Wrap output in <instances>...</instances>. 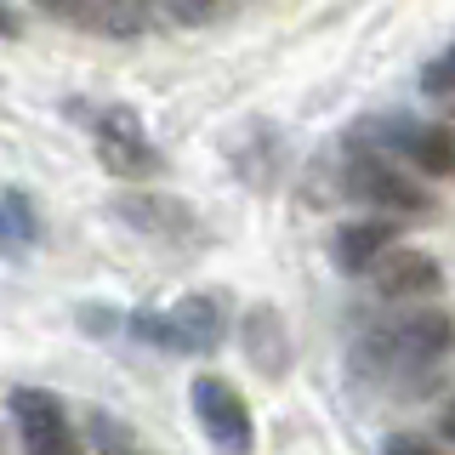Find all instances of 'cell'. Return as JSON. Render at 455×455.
<instances>
[{"instance_id":"17","label":"cell","mask_w":455,"mask_h":455,"mask_svg":"<svg viewBox=\"0 0 455 455\" xmlns=\"http://www.w3.org/2000/svg\"><path fill=\"white\" fill-rule=\"evenodd\" d=\"M217 6H222V0H171V12H177L182 23H205Z\"/></svg>"},{"instance_id":"18","label":"cell","mask_w":455,"mask_h":455,"mask_svg":"<svg viewBox=\"0 0 455 455\" xmlns=\"http://www.w3.org/2000/svg\"><path fill=\"white\" fill-rule=\"evenodd\" d=\"M40 12H52V18H85V6L92 0H35Z\"/></svg>"},{"instance_id":"7","label":"cell","mask_w":455,"mask_h":455,"mask_svg":"<svg viewBox=\"0 0 455 455\" xmlns=\"http://www.w3.org/2000/svg\"><path fill=\"white\" fill-rule=\"evenodd\" d=\"M370 279H376V291L387 296V302H410V296H433L438 284V262L427 251H404V245H393V251H381L376 256V267H370Z\"/></svg>"},{"instance_id":"11","label":"cell","mask_w":455,"mask_h":455,"mask_svg":"<svg viewBox=\"0 0 455 455\" xmlns=\"http://www.w3.org/2000/svg\"><path fill=\"white\" fill-rule=\"evenodd\" d=\"M120 211L132 228H142V234H160V239H182L194 228V211L177 205V199H154V194H137V199H120Z\"/></svg>"},{"instance_id":"8","label":"cell","mask_w":455,"mask_h":455,"mask_svg":"<svg viewBox=\"0 0 455 455\" xmlns=\"http://www.w3.org/2000/svg\"><path fill=\"white\" fill-rule=\"evenodd\" d=\"M387 142H393V154H404L427 177H450L455 171V132L450 125H416V120L404 125L398 120V125H387Z\"/></svg>"},{"instance_id":"15","label":"cell","mask_w":455,"mask_h":455,"mask_svg":"<svg viewBox=\"0 0 455 455\" xmlns=\"http://www.w3.org/2000/svg\"><path fill=\"white\" fill-rule=\"evenodd\" d=\"M421 92H427V97H455V46L438 52L433 63L421 68Z\"/></svg>"},{"instance_id":"2","label":"cell","mask_w":455,"mask_h":455,"mask_svg":"<svg viewBox=\"0 0 455 455\" xmlns=\"http://www.w3.org/2000/svg\"><path fill=\"white\" fill-rule=\"evenodd\" d=\"M125 331H132L137 341H148V347H160V353L205 359V353H217L222 336H228V302L217 291H199V296H182V302H171V307L132 313Z\"/></svg>"},{"instance_id":"10","label":"cell","mask_w":455,"mask_h":455,"mask_svg":"<svg viewBox=\"0 0 455 455\" xmlns=\"http://www.w3.org/2000/svg\"><path fill=\"white\" fill-rule=\"evenodd\" d=\"M245 353L262 376H284V370H291V336H284V319L274 307L245 313Z\"/></svg>"},{"instance_id":"5","label":"cell","mask_w":455,"mask_h":455,"mask_svg":"<svg viewBox=\"0 0 455 455\" xmlns=\"http://www.w3.org/2000/svg\"><path fill=\"white\" fill-rule=\"evenodd\" d=\"M347 194H359L364 205H381V211H427L433 194L421 182H410L404 165H393L381 148H359L347 160Z\"/></svg>"},{"instance_id":"14","label":"cell","mask_w":455,"mask_h":455,"mask_svg":"<svg viewBox=\"0 0 455 455\" xmlns=\"http://www.w3.org/2000/svg\"><path fill=\"white\" fill-rule=\"evenodd\" d=\"M92 455H148V450L137 444V433H125L114 416L97 410V416H92Z\"/></svg>"},{"instance_id":"3","label":"cell","mask_w":455,"mask_h":455,"mask_svg":"<svg viewBox=\"0 0 455 455\" xmlns=\"http://www.w3.org/2000/svg\"><path fill=\"white\" fill-rule=\"evenodd\" d=\"M188 404H194V421L205 427V438L222 455H251L256 450L251 410H245V398H239V387H228L222 376H194Z\"/></svg>"},{"instance_id":"9","label":"cell","mask_w":455,"mask_h":455,"mask_svg":"<svg viewBox=\"0 0 455 455\" xmlns=\"http://www.w3.org/2000/svg\"><path fill=\"white\" fill-rule=\"evenodd\" d=\"M381 251H393V222H387V217L341 222V228H336V239H331V256H336L341 274H370Z\"/></svg>"},{"instance_id":"19","label":"cell","mask_w":455,"mask_h":455,"mask_svg":"<svg viewBox=\"0 0 455 455\" xmlns=\"http://www.w3.org/2000/svg\"><path fill=\"white\" fill-rule=\"evenodd\" d=\"M438 438H444V444H455V404L438 416Z\"/></svg>"},{"instance_id":"16","label":"cell","mask_w":455,"mask_h":455,"mask_svg":"<svg viewBox=\"0 0 455 455\" xmlns=\"http://www.w3.org/2000/svg\"><path fill=\"white\" fill-rule=\"evenodd\" d=\"M381 455H438V444H427L416 433H393L387 444H381Z\"/></svg>"},{"instance_id":"1","label":"cell","mask_w":455,"mask_h":455,"mask_svg":"<svg viewBox=\"0 0 455 455\" xmlns=\"http://www.w3.org/2000/svg\"><path fill=\"white\" fill-rule=\"evenodd\" d=\"M450 347H455L450 313H404V319L376 324L353 347V364H359V376L387 381V376H410V370H433Z\"/></svg>"},{"instance_id":"13","label":"cell","mask_w":455,"mask_h":455,"mask_svg":"<svg viewBox=\"0 0 455 455\" xmlns=\"http://www.w3.org/2000/svg\"><path fill=\"white\" fill-rule=\"evenodd\" d=\"M35 239H40V217H35V205H28V194L6 188L0 194V245H6V256H23Z\"/></svg>"},{"instance_id":"6","label":"cell","mask_w":455,"mask_h":455,"mask_svg":"<svg viewBox=\"0 0 455 455\" xmlns=\"http://www.w3.org/2000/svg\"><path fill=\"white\" fill-rule=\"evenodd\" d=\"M92 142H97V160L114 177H154L160 171V148L148 142V132H142V120L132 108H103L92 120Z\"/></svg>"},{"instance_id":"12","label":"cell","mask_w":455,"mask_h":455,"mask_svg":"<svg viewBox=\"0 0 455 455\" xmlns=\"http://www.w3.org/2000/svg\"><path fill=\"white\" fill-rule=\"evenodd\" d=\"M154 6H160V0H92L80 23H92L97 35H114V40H125V35H142V28H148Z\"/></svg>"},{"instance_id":"4","label":"cell","mask_w":455,"mask_h":455,"mask_svg":"<svg viewBox=\"0 0 455 455\" xmlns=\"http://www.w3.org/2000/svg\"><path fill=\"white\" fill-rule=\"evenodd\" d=\"M6 404H12V433H18L23 455H85L63 404L46 387H12Z\"/></svg>"}]
</instances>
